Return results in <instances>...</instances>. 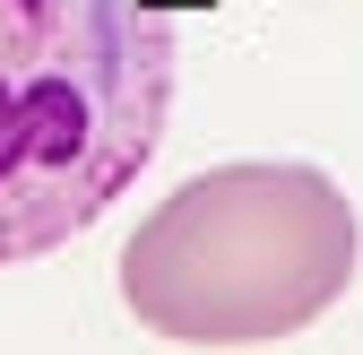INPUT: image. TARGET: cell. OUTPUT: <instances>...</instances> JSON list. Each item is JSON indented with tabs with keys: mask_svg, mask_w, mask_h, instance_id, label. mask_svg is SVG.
Returning <instances> with one entry per match:
<instances>
[{
	"mask_svg": "<svg viewBox=\"0 0 363 355\" xmlns=\"http://www.w3.org/2000/svg\"><path fill=\"white\" fill-rule=\"evenodd\" d=\"M173 87V0H0V269L61 251L139 182Z\"/></svg>",
	"mask_w": 363,
	"mask_h": 355,
	"instance_id": "1",
	"label": "cell"
},
{
	"mask_svg": "<svg viewBox=\"0 0 363 355\" xmlns=\"http://www.w3.org/2000/svg\"><path fill=\"white\" fill-rule=\"evenodd\" d=\"M354 208L320 165H208L121 243V303L182 346L294 338L354 286Z\"/></svg>",
	"mask_w": 363,
	"mask_h": 355,
	"instance_id": "2",
	"label": "cell"
}]
</instances>
